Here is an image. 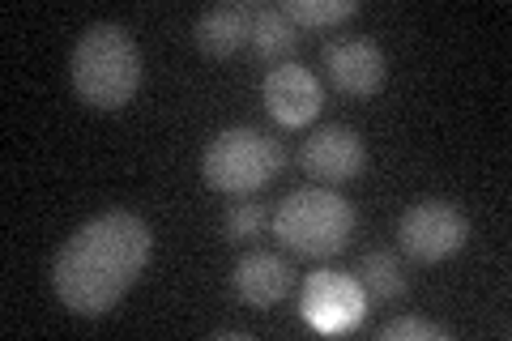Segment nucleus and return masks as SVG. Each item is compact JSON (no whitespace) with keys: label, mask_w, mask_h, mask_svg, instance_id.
Segmentation results:
<instances>
[{"label":"nucleus","mask_w":512,"mask_h":341,"mask_svg":"<svg viewBox=\"0 0 512 341\" xmlns=\"http://www.w3.org/2000/svg\"><path fill=\"white\" fill-rule=\"evenodd\" d=\"M265 226H269V205L256 201L248 192V197L231 201L227 214H222V239L227 243H252V239H261Z\"/></svg>","instance_id":"obj_14"},{"label":"nucleus","mask_w":512,"mask_h":341,"mask_svg":"<svg viewBox=\"0 0 512 341\" xmlns=\"http://www.w3.org/2000/svg\"><path fill=\"white\" fill-rule=\"evenodd\" d=\"M150 252L154 235L146 218H137L133 209H107L60 243L52 261V290L73 316H103L141 278Z\"/></svg>","instance_id":"obj_1"},{"label":"nucleus","mask_w":512,"mask_h":341,"mask_svg":"<svg viewBox=\"0 0 512 341\" xmlns=\"http://www.w3.org/2000/svg\"><path fill=\"white\" fill-rule=\"evenodd\" d=\"M355 278H359V286H363V295L376 299V303L406 299V290H410L402 256H393V252H384V248H376V252L363 256L359 269H355Z\"/></svg>","instance_id":"obj_13"},{"label":"nucleus","mask_w":512,"mask_h":341,"mask_svg":"<svg viewBox=\"0 0 512 341\" xmlns=\"http://www.w3.org/2000/svg\"><path fill=\"white\" fill-rule=\"evenodd\" d=\"M269 226L282 248L299 256H338L355 235V205L325 184H308L286 192Z\"/></svg>","instance_id":"obj_3"},{"label":"nucleus","mask_w":512,"mask_h":341,"mask_svg":"<svg viewBox=\"0 0 512 341\" xmlns=\"http://www.w3.org/2000/svg\"><path fill=\"white\" fill-rule=\"evenodd\" d=\"M252 18L256 5H248V0H222V5H210L192 22V43L214 60L235 56L239 47L252 43Z\"/></svg>","instance_id":"obj_11"},{"label":"nucleus","mask_w":512,"mask_h":341,"mask_svg":"<svg viewBox=\"0 0 512 341\" xmlns=\"http://www.w3.org/2000/svg\"><path fill=\"white\" fill-rule=\"evenodd\" d=\"M320 60H325L329 86L350 94V99H372V94L384 86V77H389V60H384L380 47L363 35H346V39L325 43Z\"/></svg>","instance_id":"obj_9"},{"label":"nucleus","mask_w":512,"mask_h":341,"mask_svg":"<svg viewBox=\"0 0 512 341\" xmlns=\"http://www.w3.org/2000/svg\"><path fill=\"white\" fill-rule=\"evenodd\" d=\"M299 47V26L286 18L282 5H256V18H252V52L261 64H286Z\"/></svg>","instance_id":"obj_12"},{"label":"nucleus","mask_w":512,"mask_h":341,"mask_svg":"<svg viewBox=\"0 0 512 341\" xmlns=\"http://www.w3.org/2000/svg\"><path fill=\"white\" fill-rule=\"evenodd\" d=\"M470 243V218L461 214V205L444 197H423L402 209L397 218V248L410 261L440 265L448 256H457Z\"/></svg>","instance_id":"obj_5"},{"label":"nucleus","mask_w":512,"mask_h":341,"mask_svg":"<svg viewBox=\"0 0 512 341\" xmlns=\"http://www.w3.org/2000/svg\"><path fill=\"white\" fill-rule=\"evenodd\" d=\"M406 337H423V341H448L453 333L436 320H423V316H397V320H384L376 329V341H406Z\"/></svg>","instance_id":"obj_16"},{"label":"nucleus","mask_w":512,"mask_h":341,"mask_svg":"<svg viewBox=\"0 0 512 341\" xmlns=\"http://www.w3.org/2000/svg\"><path fill=\"white\" fill-rule=\"evenodd\" d=\"M299 167L312 175L316 184H350L367 171V145L355 128L346 124H320L312 137L299 145Z\"/></svg>","instance_id":"obj_6"},{"label":"nucleus","mask_w":512,"mask_h":341,"mask_svg":"<svg viewBox=\"0 0 512 341\" xmlns=\"http://www.w3.org/2000/svg\"><path fill=\"white\" fill-rule=\"evenodd\" d=\"M282 13L291 18L299 30H316V26H338L359 13V0H282Z\"/></svg>","instance_id":"obj_15"},{"label":"nucleus","mask_w":512,"mask_h":341,"mask_svg":"<svg viewBox=\"0 0 512 341\" xmlns=\"http://www.w3.org/2000/svg\"><path fill=\"white\" fill-rule=\"evenodd\" d=\"M282 167H286L282 141L269 137L265 128H248V124L222 128V133L205 145V158H201L205 184L218 192H231V197L261 192Z\"/></svg>","instance_id":"obj_4"},{"label":"nucleus","mask_w":512,"mask_h":341,"mask_svg":"<svg viewBox=\"0 0 512 341\" xmlns=\"http://www.w3.org/2000/svg\"><path fill=\"white\" fill-rule=\"evenodd\" d=\"M363 312H367V295L355 273H346V269L308 273V282H303V316L316 329H325V333L350 329V324L363 320Z\"/></svg>","instance_id":"obj_8"},{"label":"nucleus","mask_w":512,"mask_h":341,"mask_svg":"<svg viewBox=\"0 0 512 341\" xmlns=\"http://www.w3.org/2000/svg\"><path fill=\"white\" fill-rule=\"evenodd\" d=\"M73 90L86 107L120 111L141 86V47L120 22H94L73 43Z\"/></svg>","instance_id":"obj_2"},{"label":"nucleus","mask_w":512,"mask_h":341,"mask_svg":"<svg viewBox=\"0 0 512 341\" xmlns=\"http://www.w3.org/2000/svg\"><path fill=\"white\" fill-rule=\"evenodd\" d=\"M291 286H295V273L278 252H261V248L244 252L231 269L235 299H244L248 307H274L291 295Z\"/></svg>","instance_id":"obj_10"},{"label":"nucleus","mask_w":512,"mask_h":341,"mask_svg":"<svg viewBox=\"0 0 512 341\" xmlns=\"http://www.w3.org/2000/svg\"><path fill=\"white\" fill-rule=\"evenodd\" d=\"M261 103L265 111L274 116V124L282 128H303L320 116L325 107V86L312 69H303L299 60H286V64H274L261 81Z\"/></svg>","instance_id":"obj_7"}]
</instances>
